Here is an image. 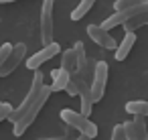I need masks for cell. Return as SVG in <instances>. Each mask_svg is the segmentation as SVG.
Masks as SVG:
<instances>
[{"instance_id": "7c38bea8", "label": "cell", "mask_w": 148, "mask_h": 140, "mask_svg": "<svg viewBox=\"0 0 148 140\" xmlns=\"http://www.w3.org/2000/svg\"><path fill=\"white\" fill-rule=\"evenodd\" d=\"M126 112L132 116H142L148 118V102L146 100H132L126 104Z\"/></svg>"}, {"instance_id": "5bb4252c", "label": "cell", "mask_w": 148, "mask_h": 140, "mask_svg": "<svg viewBox=\"0 0 148 140\" xmlns=\"http://www.w3.org/2000/svg\"><path fill=\"white\" fill-rule=\"evenodd\" d=\"M93 4H95V0H81V2L75 6V10L71 12V21H81V19L91 10Z\"/></svg>"}, {"instance_id": "5b68a950", "label": "cell", "mask_w": 148, "mask_h": 140, "mask_svg": "<svg viewBox=\"0 0 148 140\" xmlns=\"http://www.w3.org/2000/svg\"><path fill=\"white\" fill-rule=\"evenodd\" d=\"M53 6H55V0H43V8H41V41H43V45L53 43Z\"/></svg>"}, {"instance_id": "603a6c76", "label": "cell", "mask_w": 148, "mask_h": 140, "mask_svg": "<svg viewBox=\"0 0 148 140\" xmlns=\"http://www.w3.org/2000/svg\"><path fill=\"white\" fill-rule=\"evenodd\" d=\"M39 140H69L67 136H53V138H39Z\"/></svg>"}, {"instance_id": "6da1fadb", "label": "cell", "mask_w": 148, "mask_h": 140, "mask_svg": "<svg viewBox=\"0 0 148 140\" xmlns=\"http://www.w3.org/2000/svg\"><path fill=\"white\" fill-rule=\"evenodd\" d=\"M61 120L69 126V128H73V130H77L79 134H83V136H87V138H95L97 136V124H93L87 116H83L81 112H75V110H69V108H65V110H61Z\"/></svg>"}, {"instance_id": "ac0fdd59", "label": "cell", "mask_w": 148, "mask_h": 140, "mask_svg": "<svg viewBox=\"0 0 148 140\" xmlns=\"http://www.w3.org/2000/svg\"><path fill=\"white\" fill-rule=\"evenodd\" d=\"M110 140H126V130H124V124H116V126H114Z\"/></svg>"}, {"instance_id": "ffe728a7", "label": "cell", "mask_w": 148, "mask_h": 140, "mask_svg": "<svg viewBox=\"0 0 148 140\" xmlns=\"http://www.w3.org/2000/svg\"><path fill=\"white\" fill-rule=\"evenodd\" d=\"M12 106L8 104V102H2V104H0V122H2V120H8V116L12 114Z\"/></svg>"}, {"instance_id": "30bf717a", "label": "cell", "mask_w": 148, "mask_h": 140, "mask_svg": "<svg viewBox=\"0 0 148 140\" xmlns=\"http://www.w3.org/2000/svg\"><path fill=\"white\" fill-rule=\"evenodd\" d=\"M51 77H53V83L49 85V87H51V91H63V89L67 87L69 79H71V73H69V71H65L63 67H59V69H55V71L51 73Z\"/></svg>"}, {"instance_id": "9c48e42d", "label": "cell", "mask_w": 148, "mask_h": 140, "mask_svg": "<svg viewBox=\"0 0 148 140\" xmlns=\"http://www.w3.org/2000/svg\"><path fill=\"white\" fill-rule=\"evenodd\" d=\"M134 43H136V33H126V35H124V39H122V43H120V45L116 47V51H114L116 61H124V59L130 55V51H132Z\"/></svg>"}, {"instance_id": "e0dca14e", "label": "cell", "mask_w": 148, "mask_h": 140, "mask_svg": "<svg viewBox=\"0 0 148 140\" xmlns=\"http://www.w3.org/2000/svg\"><path fill=\"white\" fill-rule=\"evenodd\" d=\"M142 2H144V0H116V2H114V12L134 8V6H138V4H142Z\"/></svg>"}, {"instance_id": "7a4b0ae2", "label": "cell", "mask_w": 148, "mask_h": 140, "mask_svg": "<svg viewBox=\"0 0 148 140\" xmlns=\"http://www.w3.org/2000/svg\"><path fill=\"white\" fill-rule=\"evenodd\" d=\"M51 93H53V91H51V87H47V85H45V87H43V91L39 93V97L35 100V104H33V106L23 114V118H21L18 122H14V128H12V134H14V136H23V134L29 130V126L37 120L39 112L43 110V106L47 104V100H49V95H51Z\"/></svg>"}, {"instance_id": "ba28073f", "label": "cell", "mask_w": 148, "mask_h": 140, "mask_svg": "<svg viewBox=\"0 0 148 140\" xmlns=\"http://www.w3.org/2000/svg\"><path fill=\"white\" fill-rule=\"evenodd\" d=\"M25 57H27V45L25 43H16V45H12V51H10V55L6 57V61H4V65H2V69H0V77H6V75H10L23 61H25Z\"/></svg>"}, {"instance_id": "4316f807", "label": "cell", "mask_w": 148, "mask_h": 140, "mask_svg": "<svg viewBox=\"0 0 148 140\" xmlns=\"http://www.w3.org/2000/svg\"><path fill=\"white\" fill-rule=\"evenodd\" d=\"M0 104H2V102H0Z\"/></svg>"}, {"instance_id": "4fadbf2b", "label": "cell", "mask_w": 148, "mask_h": 140, "mask_svg": "<svg viewBox=\"0 0 148 140\" xmlns=\"http://www.w3.org/2000/svg\"><path fill=\"white\" fill-rule=\"evenodd\" d=\"M61 67L69 73H75L77 71V55H75V49H67L61 53Z\"/></svg>"}, {"instance_id": "8fae6325", "label": "cell", "mask_w": 148, "mask_h": 140, "mask_svg": "<svg viewBox=\"0 0 148 140\" xmlns=\"http://www.w3.org/2000/svg\"><path fill=\"white\" fill-rule=\"evenodd\" d=\"M124 31L126 33H136L140 27H148V10L146 12H138V14H134L130 21H126L124 25Z\"/></svg>"}, {"instance_id": "2e32d148", "label": "cell", "mask_w": 148, "mask_h": 140, "mask_svg": "<svg viewBox=\"0 0 148 140\" xmlns=\"http://www.w3.org/2000/svg\"><path fill=\"white\" fill-rule=\"evenodd\" d=\"M73 49H75V55H77V71H81V69L85 67V63H87V55H85V45H83L81 41H77V43L73 45Z\"/></svg>"}, {"instance_id": "484cf974", "label": "cell", "mask_w": 148, "mask_h": 140, "mask_svg": "<svg viewBox=\"0 0 148 140\" xmlns=\"http://www.w3.org/2000/svg\"><path fill=\"white\" fill-rule=\"evenodd\" d=\"M146 4H148V0H146Z\"/></svg>"}, {"instance_id": "7402d4cb", "label": "cell", "mask_w": 148, "mask_h": 140, "mask_svg": "<svg viewBox=\"0 0 148 140\" xmlns=\"http://www.w3.org/2000/svg\"><path fill=\"white\" fill-rule=\"evenodd\" d=\"M65 91H67L69 95H77V85H75V81H73V79H69V83H67Z\"/></svg>"}, {"instance_id": "d6986e66", "label": "cell", "mask_w": 148, "mask_h": 140, "mask_svg": "<svg viewBox=\"0 0 148 140\" xmlns=\"http://www.w3.org/2000/svg\"><path fill=\"white\" fill-rule=\"evenodd\" d=\"M10 51H12V43H2L0 45V69H2V65L6 61V57L10 55Z\"/></svg>"}, {"instance_id": "277c9868", "label": "cell", "mask_w": 148, "mask_h": 140, "mask_svg": "<svg viewBox=\"0 0 148 140\" xmlns=\"http://www.w3.org/2000/svg\"><path fill=\"white\" fill-rule=\"evenodd\" d=\"M108 63L106 61H95V69H93V77L89 81V89H91V97L93 102H99L106 93V83H108Z\"/></svg>"}, {"instance_id": "d4e9b609", "label": "cell", "mask_w": 148, "mask_h": 140, "mask_svg": "<svg viewBox=\"0 0 148 140\" xmlns=\"http://www.w3.org/2000/svg\"><path fill=\"white\" fill-rule=\"evenodd\" d=\"M77 140H91V138H87V136H83V134H81V136H79Z\"/></svg>"}, {"instance_id": "52a82bcc", "label": "cell", "mask_w": 148, "mask_h": 140, "mask_svg": "<svg viewBox=\"0 0 148 140\" xmlns=\"http://www.w3.org/2000/svg\"><path fill=\"white\" fill-rule=\"evenodd\" d=\"M87 35H89V39H91L95 45H99L101 49L116 51V47H118L116 39H114V37L110 35V31H106L101 25H89V27H87Z\"/></svg>"}, {"instance_id": "cb8c5ba5", "label": "cell", "mask_w": 148, "mask_h": 140, "mask_svg": "<svg viewBox=\"0 0 148 140\" xmlns=\"http://www.w3.org/2000/svg\"><path fill=\"white\" fill-rule=\"evenodd\" d=\"M8 2H16V0H0V4H8Z\"/></svg>"}, {"instance_id": "9a60e30c", "label": "cell", "mask_w": 148, "mask_h": 140, "mask_svg": "<svg viewBox=\"0 0 148 140\" xmlns=\"http://www.w3.org/2000/svg\"><path fill=\"white\" fill-rule=\"evenodd\" d=\"M132 126H134V132H136L138 140H148V128H146V122H144L142 116H134Z\"/></svg>"}, {"instance_id": "44dd1931", "label": "cell", "mask_w": 148, "mask_h": 140, "mask_svg": "<svg viewBox=\"0 0 148 140\" xmlns=\"http://www.w3.org/2000/svg\"><path fill=\"white\" fill-rule=\"evenodd\" d=\"M124 130H126V140H138V138H136V132H134L132 122H124Z\"/></svg>"}, {"instance_id": "3957f363", "label": "cell", "mask_w": 148, "mask_h": 140, "mask_svg": "<svg viewBox=\"0 0 148 140\" xmlns=\"http://www.w3.org/2000/svg\"><path fill=\"white\" fill-rule=\"evenodd\" d=\"M43 87H45V75H43V71H35L33 73V85H31V89H29V93H27V97L23 100V104L18 106V108H14L12 110V114L8 116V120L14 124V122H18L21 118H23V114L35 104V100L39 97V93L43 91Z\"/></svg>"}, {"instance_id": "8992f818", "label": "cell", "mask_w": 148, "mask_h": 140, "mask_svg": "<svg viewBox=\"0 0 148 140\" xmlns=\"http://www.w3.org/2000/svg\"><path fill=\"white\" fill-rule=\"evenodd\" d=\"M61 53V47H59V43H49V45H43V49L41 51H37L33 57H29L27 59V67L31 69V71H37L43 63H47L49 59H53L55 55H59Z\"/></svg>"}]
</instances>
